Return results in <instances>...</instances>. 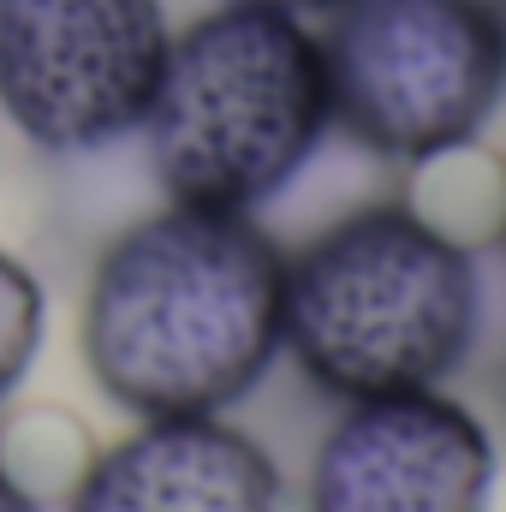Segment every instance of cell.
Segmentation results:
<instances>
[{
  "instance_id": "obj_3",
  "label": "cell",
  "mask_w": 506,
  "mask_h": 512,
  "mask_svg": "<svg viewBox=\"0 0 506 512\" xmlns=\"http://www.w3.org/2000/svg\"><path fill=\"white\" fill-rule=\"evenodd\" d=\"M334 137L316 18L209 0L173 24L143 114V155L167 203L262 215Z\"/></svg>"
},
{
  "instance_id": "obj_1",
  "label": "cell",
  "mask_w": 506,
  "mask_h": 512,
  "mask_svg": "<svg viewBox=\"0 0 506 512\" xmlns=\"http://www.w3.org/2000/svg\"><path fill=\"white\" fill-rule=\"evenodd\" d=\"M286 245L227 209L161 203L90 262L78 352L96 393L137 417H227L280 364Z\"/></svg>"
},
{
  "instance_id": "obj_10",
  "label": "cell",
  "mask_w": 506,
  "mask_h": 512,
  "mask_svg": "<svg viewBox=\"0 0 506 512\" xmlns=\"http://www.w3.org/2000/svg\"><path fill=\"white\" fill-rule=\"evenodd\" d=\"M42 334H48V292L24 256L0 245V411L24 387L42 352Z\"/></svg>"
},
{
  "instance_id": "obj_8",
  "label": "cell",
  "mask_w": 506,
  "mask_h": 512,
  "mask_svg": "<svg viewBox=\"0 0 506 512\" xmlns=\"http://www.w3.org/2000/svg\"><path fill=\"white\" fill-rule=\"evenodd\" d=\"M96 459V435L72 405H6L0 411V471L48 501H66Z\"/></svg>"
},
{
  "instance_id": "obj_5",
  "label": "cell",
  "mask_w": 506,
  "mask_h": 512,
  "mask_svg": "<svg viewBox=\"0 0 506 512\" xmlns=\"http://www.w3.org/2000/svg\"><path fill=\"white\" fill-rule=\"evenodd\" d=\"M173 18L161 0H0V120L42 155L143 131Z\"/></svg>"
},
{
  "instance_id": "obj_9",
  "label": "cell",
  "mask_w": 506,
  "mask_h": 512,
  "mask_svg": "<svg viewBox=\"0 0 506 512\" xmlns=\"http://www.w3.org/2000/svg\"><path fill=\"white\" fill-rule=\"evenodd\" d=\"M405 173H411L405 197L441 233L465 239L471 251L495 245V233H501V197H506V161L483 155L477 143H465V149H447V155H435L423 167H405Z\"/></svg>"
},
{
  "instance_id": "obj_13",
  "label": "cell",
  "mask_w": 506,
  "mask_h": 512,
  "mask_svg": "<svg viewBox=\"0 0 506 512\" xmlns=\"http://www.w3.org/2000/svg\"><path fill=\"white\" fill-rule=\"evenodd\" d=\"M495 399H501V435H506V364H501V382H495Z\"/></svg>"
},
{
  "instance_id": "obj_4",
  "label": "cell",
  "mask_w": 506,
  "mask_h": 512,
  "mask_svg": "<svg viewBox=\"0 0 506 512\" xmlns=\"http://www.w3.org/2000/svg\"><path fill=\"white\" fill-rule=\"evenodd\" d=\"M334 131L393 167L483 143L506 102L495 0H340L316 18Z\"/></svg>"
},
{
  "instance_id": "obj_7",
  "label": "cell",
  "mask_w": 506,
  "mask_h": 512,
  "mask_svg": "<svg viewBox=\"0 0 506 512\" xmlns=\"http://www.w3.org/2000/svg\"><path fill=\"white\" fill-rule=\"evenodd\" d=\"M286 477L233 417H137L96 447L60 512H280Z\"/></svg>"
},
{
  "instance_id": "obj_11",
  "label": "cell",
  "mask_w": 506,
  "mask_h": 512,
  "mask_svg": "<svg viewBox=\"0 0 506 512\" xmlns=\"http://www.w3.org/2000/svg\"><path fill=\"white\" fill-rule=\"evenodd\" d=\"M0 512H48V507H42L36 495H24V489H18V483L0 471Z\"/></svg>"
},
{
  "instance_id": "obj_12",
  "label": "cell",
  "mask_w": 506,
  "mask_h": 512,
  "mask_svg": "<svg viewBox=\"0 0 506 512\" xmlns=\"http://www.w3.org/2000/svg\"><path fill=\"white\" fill-rule=\"evenodd\" d=\"M251 6H280V12H298V18H322V12H334L340 0H251Z\"/></svg>"
},
{
  "instance_id": "obj_14",
  "label": "cell",
  "mask_w": 506,
  "mask_h": 512,
  "mask_svg": "<svg viewBox=\"0 0 506 512\" xmlns=\"http://www.w3.org/2000/svg\"><path fill=\"white\" fill-rule=\"evenodd\" d=\"M495 251L506 256V197H501V233H495Z\"/></svg>"
},
{
  "instance_id": "obj_6",
  "label": "cell",
  "mask_w": 506,
  "mask_h": 512,
  "mask_svg": "<svg viewBox=\"0 0 506 512\" xmlns=\"http://www.w3.org/2000/svg\"><path fill=\"white\" fill-rule=\"evenodd\" d=\"M501 435L447 387L334 405L310 447L304 512H489Z\"/></svg>"
},
{
  "instance_id": "obj_15",
  "label": "cell",
  "mask_w": 506,
  "mask_h": 512,
  "mask_svg": "<svg viewBox=\"0 0 506 512\" xmlns=\"http://www.w3.org/2000/svg\"><path fill=\"white\" fill-rule=\"evenodd\" d=\"M495 6H501V18H506V0H495Z\"/></svg>"
},
{
  "instance_id": "obj_2",
  "label": "cell",
  "mask_w": 506,
  "mask_h": 512,
  "mask_svg": "<svg viewBox=\"0 0 506 512\" xmlns=\"http://www.w3.org/2000/svg\"><path fill=\"white\" fill-rule=\"evenodd\" d=\"M489 316L483 251L405 191L370 197L286 251L280 358L334 405L447 387Z\"/></svg>"
}]
</instances>
